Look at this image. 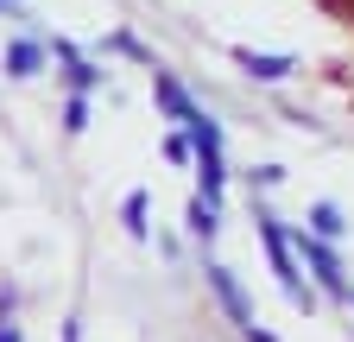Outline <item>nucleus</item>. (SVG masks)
<instances>
[{"instance_id": "obj_1", "label": "nucleus", "mask_w": 354, "mask_h": 342, "mask_svg": "<svg viewBox=\"0 0 354 342\" xmlns=\"http://www.w3.org/2000/svg\"><path fill=\"white\" fill-rule=\"evenodd\" d=\"M190 146H196V171H203V203H221V178H228V165H221V127L196 108L190 120Z\"/></svg>"}, {"instance_id": "obj_2", "label": "nucleus", "mask_w": 354, "mask_h": 342, "mask_svg": "<svg viewBox=\"0 0 354 342\" xmlns=\"http://www.w3.org/2000/svg\"><path fill=\"white\" fill-rule=\"evenodd\" d=\"M253 222H259V241H266V253H272V273H279L285 298H291V305H310V285L297 279V260H291V241H285L279 216H272V209H253Z\"/></svg>"}, {"instance_id": "obj_3", "label": "nucleus", "mask_w": 354, "mask_h": 342, "mask_svg": "<svg viewBox=\"0 0 354 342\" xmlns=\"http://www.w3.org/2000/svg\"><path fill=\"white\" fill-rule=\"evenodd\" d=\"M203 279H209V291L221 298V311H228V323H234V330H241L247 342H272V336H266V330L253 323V305H247V291L234 285V273H228V267H203Z\"/></svg>"}, {"instance_id": "obj_4", "label": "nucleus", "mask_w": 354, "mask_h": 342, "mask_svg": "<svg viewBox=\"0 0 354 342\" xmlns=\"http://www.w3.org/2000/svg\"><path fill=\"white\" fill-rule=\"evenodd\" d=\"M297 253H304V260H310V273H317V285L329 291V298H348V279H342V267H335V253H329V241L317 235V228H297Z\"/></svg>"}, {"instance_id": "obj_5", "label": "nucleus", "mask_w": 354, "mask_h": 342, "mask_svg": "<svg viewBox=\"0 0 354 342\" xmlns=\"http://www.w3.org/2000/svg\"><path fill=\"white\" fill-rule=\"evenodd\" d=\"M234 64L247 70V76H259V82H285L297 64L291 57H279V51H234Z\"/></svg>"}, {"instance_id": "obj_6", "label": "nucleus", "mask_w": 354, "mask_h": 342, "mask_svg": "<svg viewBox=\"0 0 354 342\" xmlns=\"http://www.w3.org/2000/svg\"><path fill=\"white\" fill-rule=\"evenodd\" d=\"M152 89H158V108H165L171 120H190V114H196V102H190L184 89H177V82H171V76H165L158 64H152Z\"/></svg>"}, {"instance_id": "obj_7", "label": "nucleus", "mask_w": 354, "mask_h": 342, "mask_svg": "<svg viewBox=\"0 0 354 342\" xmlns=\"http://www.w3.org/2000/svg\"><path fill=\"white\" fill-rule=\"evenodd\" d=\"M310 228H317L323 241H335V235H342L348 222H342V209H335V203H317V209H310Z\"/></svg>"}, {"instance_id": "obj_8", "label": "nucleus", "mask_w": 354, "mask_h": 342, "mask_svg": "<svg viewBox=\"0 0 354 342\" xmlns=\"http://www.w3.org/2000/svg\"><path fill=\"white\" fill-rule=\"evenodd\" d=\"M215 228H221V222H215V203L196 197V203H190V235H196V241H215Z\"/></svg>"}, {"instance_id": "obj_9", "label": "nucleus", "mask_w": 354, "mask_h": 342, "mask_svg": "<svg viewBox=\"0 0 354 342\" xmlns=\"http://www.w3.org/2000/svg\"><path fill=\"white\" fill-rule=\"evenodd\" d=\"M57 57H70V82H76V89H95V82H102V70H95V64H82L70 45H57Z\"/></svg>"}, {"instance_id": "obj_10", "label": "nucleus", "mask_w": 354, "mask_h": 342, "mask_svg": "<svg viewBox=\"0 0 354 342\" xmlns=\"http://www.w3.org/2000/svg\"><path fill=\"white\" fill-rule=\"evenodd\" d=\"M7 64H13V76H38L44 51H38V45H13V57H7Z\"/></svg>"}, {"instance_id": "obj_11", "label": "nucleus", "mask_w": 354, "mask_h": 342, "mask_svg": "<svg viewBox=\"0 0 354 342\" xmlns=\"http://www.w3.org/2000/svg\"><path fill=\"white\" fill-rule=\"evenodd\" d=\"M127 228H133V235H146V190H133V197H127Z\"/></svg>"}, {"instance_id": "obj_12", "label": "nucleus", "mask_w": 354, "mask_h": 342, "mask_svg": "<svg viewBox=\"0 0 354 342\" xmlns=\"http://www.w3.org/2000/svg\"><path fill=\"white\" fill-rule=\"evenodd\" d=\"M64 127H70V134H82V127H88V102H82V96H70V108H64Z\"/></svg>"}, {"instance_id": "obj_13", "label": "nucleus", "mask_w": 354, "mask_h": 342, "mask_svg": "<svg viewBox=\"0 0 354 342\" xmlns=\"http://www.w3.org/2000/svg\"><path fill=\"white\" fill-rule=\"evenodd\" d=\"M0 342H19V330H13V323H0Z\"/></svg>"}, {"instance_id": "obj_14", "label": "nucleus", "mask_w": 354, "mask_h": 342, "mask_svg": "<svg viewBox=\"0 0 354 342\" xmlns=\"http://www.w3.org/2000/svg\"><path fill=\"white\" fill-rule=\"evenodd\" d=\"M64 342H76V330H64Z\"/></svg>"}]
</instances>
